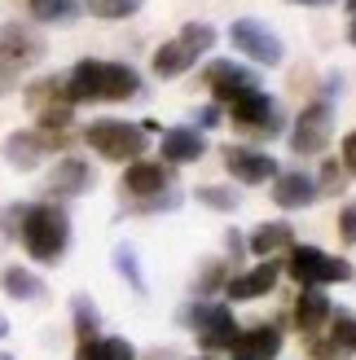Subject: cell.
<instances>
[{
    "mask_svg": "<svg viewBox=\"0 0 356 360\" xmlns=\"http://www.w3.org/2000/svg\"><path fill=\"white\" fill-rule=\"evenodd\" d=\"M66 101H128L141 93V75L123 62H97L84 58L66 75Z\"/></svg>",
    "mask_w": 356,
    "mask_h": 360,
    "instance_id": "6da1fadb",
    "label": "cell"
},
{
    "mask_svg": "<svg viewBox=\"0 0 356 360\" xmlns=\"http://www.w3.org/2000/svg\"><path fill=\"white\" fill-rule=\"evenodd\" d=\"M23 242H27V250H31L40 264L62 259V250H66V242H70V220H66V211L53 207V202L27 207V211H23Z\"/></svg>",
    "mask_w": 356,
    "mask_h": 360,
    "instance_id": "7a4b0ae2",
    "label": "cell"
},
{
    "mask_svg": "<svg viewBox=\"0 0 356 360\" xmlns=\"http://www.w3.org/2000/svg\"><path fill=\"white\" fill-rule=\"evenodd\" d=\"M44 58V40L35 31H27V27H18V22H9V27H0V93L23 75L27 66H35Z\"/></svg>",
    "mask_w": 356,
    "mask_h": 360,
    "instance_id": "3957f363",
    "label": "cell"
},
{
    "mask_svg": "<svg viewBox=\"0 0 356 360\" xmlns=\"http://www.w3.org/2000/svg\"><path fill=\"white\" fill-rule=\"evenodd\" d=\"M84 136H88V146L101 158H110V163H136L141 150H146V132L132 128V123H119V119H101Z\"/></svg>",
    "mask_w": 356,
    "mask_h": 360,
    "instance_id": "277c9868",
    "label": "cell"
},
{
    "mask_svg": "<svg viewBox=\"0 0 356 360\" xmlns=\"http://www.w3.org/2000/svg\"><path fill=\"white\" fill-rule=\"evenodd\" d=\"M286 273L299 285H330V281H348L352 264L343 255H326L322 246H295L286 259Z\"/></svg>",
    "mask_w": 356,
    "mask_h": 360,
    "instance_id": "5b68a950",
    "label": "cell"
},
{
    "mask_svg": "<svg viewBox=\"0 0 356 360\" xmlns=\"http://www.w3.org/2000/svg\"><path fill=\"white\" fill-rule=\"evenodd\" d=\"M229 40H234V49L246 53L251 62H264V66L281 62V40L264 22H255V18H238V22L229 27Z\"/></svg>",
    "mask_w": 356,
    "mask_h": 360,
    "instance_id": "8992f818",
    "label": "cell"
},
{
    "mask_svg": "<svg viewBox=\"0 0 356 360\" xmlns=\"http://www.w3.org/2000/svg\"><path fill=\"white\" fill-rule=\"evenodd\" d=\"M229 115H234L238 128H251V132H281V115H277V101L269 93H260V88H251V93H242L229 101Z\"/></svg>",
    "mask_w": 356,
    "mask_h": 360,
    "instance_id": "52a82bcc",
    "label": "cell"
},
{
    "mask_svg": "<svg viewBox=\"0 0 356 360\" xmlns=\"http://www.w3.org/2000/svg\"><path fill=\"white\" fill-rule=\"evenodd\" d=\"M255 79H260L255 70L242 66V62H234V58H216V62L207 66V88H211L220 101H234V97H242V93H251V88H260Z\"/></svg>",
    "mask_w": 356,
    "mask_h": 360,
    "instance_id": "ba28073f",
    "label": "cell"
},
{
    "mask_svg": "<svg viewBox=\"0 0 356 360\" xmlns=\"http://www.w3.org/2000/svg\"><path fill=\"white\" fill-rule=\"evenodd\" d=\"M224 167H229L234 180H242V185H269V180L277 176L273 154L251 150V146H229L224 150Z\"/></svg>",
    "mask_w": 356,
    "mask_h": 360,
    "instance_id": "9c48e42d",
    "label": "cell"
},
{
    "mask_svg": "<svg viewBox=\"0 0 356 360\" xmlns=\"http://www.w3.org/2000/svg\"><path fill=\"white\" fill-rule=\"evenodd\" d=\"M326 141H330V105L317 101V105H308V110L295 119L291 146H295V154H322Z\"/></svg>",
    "mask_w": 356,
    "mask_h": 360,
    "instance_id": "30bf717a",
    "label": "cell"
},
{
    "mask_svg": "<svg viewBox=\"0 0 356 360\" xmlns=\"http://www.w3.org/2000/svg\"><path fill=\"white\" fill-rule=\"evenodd\" d=\"M193 334L207 352H220V347H234L238 338V321L229 308H198L193 312Z\"/></svg>",
    "mask_w": 356,
    "mask_h": 360,
    "instance_id": "8fae6325",
    "label": "cell"
},
{
    "mask_svg": "<svg viewBox=\"0 0 356 360\" xmlns=\"http://www.w3.org/2000/svg\"><path fill=\"white\" fill-rule=\"evenodd\" d=\"M123 189L132 198H150V193L163 198L172 189V167L167 163H150V158H136V163L123 172Z\"/></svg>",
    "mask_w": 356,
    "mask_h": 360,
    "instance_id": "7c38bea8",
    "label": "cell"
},
{
    "mask_svg": "<svg viewBox=\"0 0 356 360\" xmlns=\"http://www.w3.org/2000/svg\"><path fill=\"white\" fill-rule=\"evenodd\" d=\"M158 150H163L167 167H181V163H198L207 154V141H203L198 128H167L163 141H158Z\"/></svg>",
    "mask_w": 356,
    "mask_h": 360,
    "instance_id": "4fadbf2b",
    "label": "cell"
},
{
    "mask_svg": "<svg viewBox=\"0 0 356 360\" xmlns=\"http://www.w3.org/2000/svg\"><path fill=\"white\" fill-rule=\"evenodd\" d=\"M317 180L304 176V172H277L273 176V202L286 207V211H299V207H312L317 202Z\"/></svg>",
    "mask_w": 356,
    "mask_h": 360,
    "instance_id": "5bb4252c",
    "label": "cell"
},
{
    "mask_svg": "<svg viewBox=\"0 0 356 360\" xmlns=\"http://www.w3.org/2000/svg\"><path fill=\"white\" fill-rule=\"evenodd\" d=\"M44 154H49V136H44V132H13V136L5 141V163L18 167V172L40 167Z\"/></svg>",
    "mask_w": 356,
    "mask_h": 360,
    "instance_id": "9a60e30c",
    "label": "cell"
},
{
    "mask_svg": "<svg viewBox=\"0 0 356 360\" xmlns=\"http://www.w3.org/2000/svg\"><path fill=\"white\" fill-rule=\"evenodd\" d=\"M234 352L246 356V360H273V356L281 352V330L269 326V321H264V326H255V330H238Z\"/></svg>",
    "mask_w": 356,
    "mask_h": 360,
    "instance_id": "2e32d148",
    "label": "cell"
},
{
    "mask_svg": "<svg viewBox=\"0 0 356 360\" xmlns=\"http://www.w3.org/2000/svg\"><path fill=\"white\" fill-rule=\"evenodd\" d=\"M88 185H93V167L80 163V158H62V163L53 167V176H49V193L53 198H75Z\"/></svg>",
    "mask_w": 356,
    "mask_h": 360,
    "instance_id": "e0dca14e",
    "label": "cell"
},
{
    "mask_svg": "<svg viewBox=\"0 0 356 360\" xmlns=\"http://www.w3.org/2000/svg\"><path fill=\"white\" fill-rule=\"evenodd\" d=\"M277 285V264H260V268H251V273H242V277H234L224 285V295L234 299V303H246V299H260V295H269Z\"/></svg>",
    "mask_w": 356,
    "mask_h": 360,
    "instance_id": "ac0fdd59",
    "label": "cell"
},
{
    "mask_svg": "<svg viewBox=\"0 0 356 360\" xmlns=\"http://www.w3.org/2000/svg\"><path fill=\"white\" fill-rule=\"evenodd\" d=\"M330 312H334V308H330V299L317 290V285H308V290L299 295V303H295V326L304 330V334H317V330H322L326 321H330Z\"/></svg>",
    "mask_w": 356,
    "mask_h": 360,
    "instance_id": "d6986e66",
    "label": "cell"
},
{
    "mask_svg": "<svg viewBox=\"0 0 356 360\" xmlns=\"http://www.w3.org/2000/svg\"><path fill=\"white\" fill-rule=\"evenodd\" d=\"M198 62V53H193L181 35H176V40H167L163 49L154 53V75H163V79H172V75H185V70Z\"/></svg>",
    "mask_w": 356,
    "mask_h": 360,
    "instance_id": "ffe728a7",
    "label": "cell"
},
{
    "mask_svg": "<svg viewBox=\"0 0 356 360\" xmlns=\"http://www.w3.org/2000/svg\"><path fill=\"white\" fill-rule=\"evenodd\" d=\"M295 246V233H291V224H260L255 233H251V255H277V250H291Z\"/></svg>",
    "mask_w": 356,
    "mask_h": 360,
    "instance_id": "44dd1931",
    "label": "cell"
},
{
    "mask_svg": "<svg viewBox=\"0 0 356 360\" xmlns=\"http://www.w3.org/2000/svg\"><path fill=\"white\" fill-rule=\"evenodd\" d=\"M132 343L128 338H88L80 343V356L75 360H132Z\"/></svg>",
    "mask_w": 356,
    "mask_h": 360,
    "instance_id": "7402d4cb",
    "label": "cell"
},
{
    "mask_svg": "<svg viewBox=\"0 0 356 360\" xmlns=\"http://www.w3.org/2000/svg\"><path fill=\"white\" fill-rule=\"evenodd\" d=\"M27 5H31V18H40V22L66 27L80 18V0H27Z\"/></svg>",
    "mask_w": 356,
    "mask_h": 360,
    "instance_id": "603a6c76",
    "label": "cell"
},
{
    "mask_svg": "<svg viewBox=\"0 0 356 360\" xmlns=\"http://www.w3.org/2000/svg\"><path fill=\"white\" fill-rule=\"evenodd\" d=\"M0 281H5V290L13 299H40V290H44L40 277L27 273V268H5V277H0Z\"/></svg>",
    "mask_w": 356,
    "mask_h": 360,
    "instance_id": "cb8c5ba5",
    "label": "cell"
},
{
    "mask_svg": "<svg viewBox=\"0 0 356 360\" xmlns=\"http://www.w3.org/2000/svg\"><path fill=\"white\" fill-rule=\"evenodd\" d=\"M330 347L334 352H352L356 347V316L352 312H330Z\"/></svg>",
    "mask_w": 356,
    "mask_h": 360,
    "instance_id": "d4e9b609",
    "label": "cell"
},
{
    "mask_svg": "<svg viewBox=\"0 0 356 360\" xmlns=\"http://www.w3.org/2000/svg\"><path fill=\"white\" fill-rule=\"evenodd\" d=\"M84 5L97 18H132L141 9V0H84Z\"/></svg>",
    "mask_w": 356,
    "mask_h": 360,
    "instance_id": "484cf974",
    "label": "cell"
},
{
    "mask_svg": "<svg viewBox=\"0 0 356 360\" xmlns=\"http://www.w3.org/2000/svg\"><path fill=\"white\" fill-rule=\"evenodd\" d=\"M181 40H185L193 53H207L211 44H216V27H207V22H189V27L181 31Z\"/></svg>",
    "mask_w": 356,
    "mask_h": 360,
    "instance_id": "4316f807",
    "label": "cell"
},
{
    "mask_svg": "<svg viewBox=\"0 0 356 360\" xmlns=\"http://www.w3.org/2000/svg\"><path fill=\"white\" fill-rule=\"evenodd\" d=\"M75 330H80V343L97 338V308L88 299H75Z\"/></svg>",
    "mask_w": 356,
    "mask_h": 360,
    "instance_id": "83f0119b",
    "label": "cell"
},
{
    "mask_svg": "<svg viewBox=\"0 0 356 360\" xmlns=\"http://www.w3.org/2000/svg\"><path fill=\"white\" fill-rule=\"evenodd\" d=\"M198 202H203V207H216V211H234L238 198L229 193V189H198Z\"/></svg>",
    "mask_w": 356,
    "mask_h": 360,
    "instance_id": "f1b7e54d",
    "label": "cell"
},
{
    "mask_svg": "<svg viewBox=\"0 0 356 360\" xmlns=\"http://www.w3.org/2000/svg\"><path fill=\"white\" fill-rule=\"evenodd\" d=\"M343 189V172H339V163H326V172H322V185H317V193H339Z\"/></svg>",
    "mask_w": 356,
    "mask_h": 360,
    "instance_id": "f546056e",
    "label": "cell"
},
{
    "mask_svg": "<svg viewBox=\"0 0 356 360\" xmlns=\"http://www.w3.org/2000/svg\"><path fill=\"white\" fill-rule=\"evenodd\" d=\"M119 273H128L136 290H141V285H146V281H141V268H136V255H132L128 246H119Z\"/></svg>",
    "mask_w": 356,
    "mask_h": 360,
    "instance_id": "4dcf8cb0",
    "label": "cell"
},
{
    "mask_svg": "<svg viewBox=\"0 0 356 360\" xmlns=\"http://www.w3.org/2000/svg\"><path fill=\"white\" fill-rule=\"evenodd\" d=\"M339 238L343 242H356V207H343V215H339Z\"/></svg>",
    "mask_w": 356,
    "mask_h": 360,
    "instance_id": "1f68e13d",
    "label": "cell"
},
{
    "mask_svg": "<svg viewBox=\"0 0 356 360\" xmlns=\"http://www.w3.org/2000/svg\"><path fill=\"white\" fill-rule=\"evenodd\" d=\"M339 154H343V172H352V176H356V132H348V136H343Z\"/></svg>",
    "mask_w": 356,
    "mask_h": 360,
    "instance_id": "d6a6232c",
    "label": "cell"
},
{
    "mask_svg": "<svg viewBox=\"0 0 356 360\" xmlns=\"http://www.w3.org/2000/svg\"><path fill=\"white\" fill-rule=\"evenodd\" d=\"M198 123H203V128H216V123H220V110H216V105H207V110H198Z\"/></svg>",
    "mask_w": 356,
    "mask_h": 360,
    "instance_id": "836d02e7",
    "label": "cell"
},
{
    "mask_svg": "<svg viewBox=\"0 0 356 360\" xmlns=\"http://www.w3.org/2000/svg\"><path fill=\"white\" fill-rule=\"evenodd\" d=\"M295 5H330V0H295Z\"/></svg>",
    "mask_w": 356,
    "mask_h": 360,
    "instance_id": "e575fe53",
    "label": "cell"
},
{
    "mask_svg": "<svg viewBox=\"0 0 356 360\" xmlns=\"http://www.w3.org/2000/svg\"><path fill=\"white\" fill-rule=\"evenodd\" d=\"M348 40H352V44H356V18H352V31H348Z\"/></svg>",
    "mask_w": 356,
    "mask_h": 360,
    "instance_id": "d590c367",
    "label": "cell"
},
{
    "mask_svg": "<svg viewBox=\"0 0 356 360\" xmlns=\"http://www.w3.org/2000/svg\"><path fill=\"white\" fill-rule=\"evenodd\" d=\"M5 330H9V326H5V316H0V338H5Z\"/></svg>",
    "mask_w": 356,
    "mask_h": 360,
    "instance_id": "8d00e7d4",
    "label": "cell"
},
{
    "mask_svg": "<svg viewBox=\"0 0 356 360\" xmlns=\"http://www.w3.org/2000/svg\"><path fill=\"white\" fill-rule=\"evenodd\" d=\"M348 9H352V13H356V0H348Z\"/></svg>",
    "mask_w": 356,
    "mask_h": 360,
    "instance_id": "74e56055",
    "label": "cell"
},
{
    "mask_svg": "<svg viewBox=\"0 0 356 360\" xmlns=\"http://www.w3.org/2000/svg\"><path fill=\"white\" fill-rule=\"evenodd\" d=\"M238 360H246V356H238Z\"/></svg>",
    "mask_w": 356,
    "mask_h": 360,
    "instance_id": "f35d334b",
    "label": "cell"
}]
</instances>
